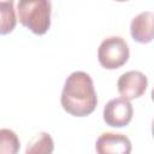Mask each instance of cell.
<instances>
[{
  "label": "cell",
  "mask_w": 154,
  "mask_h": 154,
  "mask_svg": "<svg viewBox=\"0 0 154 154\" xmlns=\"http://www.w3.org/2000/svg\"><path fill=\"white\" fill-rule=\"evenodd\" d=\"M114 1H118V2H124V1H128V0H114Z\"/></svg>",
  "instance_id": "cell-12"
},
{
  "label": "cell",
  "mask_w": 154,
  "mask_h": 154,
  "mask_svg": "<svg viewBox=\"0 0 154 154\" xmlns=\"http://www.w3.org/2000/svg\"><path fill=\"white\" fill-rule=\"evenodd\" d=\"M0 2H14V0H0Z\"/></svg>",
  "instance_id": "cell-11"
},
{
  "label": "cell",
  "mask_w": 154,
  "mask_h": 154,
  "mask_svg": "<svg viewBox=\"0 0 154 154\" xmlns=\"http://www.w3.org/2000/svg\"><path fill=\"white\" fill-rule=\"evenodd\" d=\"M60 103L65 112L73 117H87L91 114L97 105L94 82L84 71L72 72L65 81Z\"/></svg>",
  "instance_id": "cell-1"
},
{
  "label": "cell",
  "mask_w": 154,
  "mask_h": 154,
  "mask_svg": "<svg viewBox=\"0 0 154 154\" xmlns=\"http://www.w3.org/2000/svg\"><path fill=\"white\" fill-rule=\"evenodd\" d=\"M95 150L99 154H129L131 142L123 134L103 132L96 140Z\"/></svg>",
  "instance_id": "cell-6"
},
{
  "label": "cell",
  "mask_w": 154,
  "mask_h": 154,
  "mask_svg": "<svg viewBox=\"0 0 154 154\" xmlns=\"http://www.w3.org/2000/svg\"><path fill=\"white\" fill-rule=\"evenodd\" d=\"M148 87V79L141 71L131 70L122 73L117 81V89L122 97L131 101L141 97Z\"/></svg>",
  "instance_id": "cell-5"
},
{
  "label": "cell",
  "mask_w": 154,
  "mask_h": 154,
  "mask_svg": "<svg viewBox=\"0 0 154 154\" xmlns=\"http://www.w3.org/2000/svg\"><path fill=\"white\" fill-rule=\"evenodd\" d=\"M19 148L20 142L17 134L11 129H0V154H16Z\"/></svg>",
  "instance_id": "cell-10"
},
{
  "label": "cell",
  "mask_w": 154,
  "mask_h": 154,
  "mask_svg": "<svg viewBox=\"0 0 154 154\" xmlns=\"http://www.w3.org/2000/svg\"><path fill=\"white\" fill-rule=\"evenodd\" d=\"M17 20L13 2H0V35L12 32Z\"/></svg>",
  "instance_id": "cell-9"
},
{
  "label": "cell",
  "mask_w": 154,
  "mask_h": 154,
  "mask_svg": "<svg viewBox=\"0 0 154 154\" xmlns=\"http://www.w3.org/2000/svg\"><path fill=\"white\" fill-rule=\"evenodd\" d=\"M54 150V142L48 132H40L35 135L28 143L26 154H51Z\"/></svg>",
  "instance_id": "cell-8"
},
{
  "label": "cell",
  "mask_w": 154,
  "mask_h": 154,
  "mask_svg": "<svg viewBox=\"0 0 154 154\" xmlns=\"http://www.w3.org/2000/svg\"><path fill=\"white\" fill-rule=\"evenodd\" d=\"M153 19L152 11H144L132 18L130 23L131 37L138 43H149L153 40Z\"/></svg>",
  "instance_id": "cell-7"
},
{
  "label": "cell",
  "mask_w": 154,
  "mask_h": 154,
  "mask_svg": "<svg viewBox=\"0 0 154 154\" xmlns=\"http://www.w3.org/2000/svg\"><path fill=\"white\" fill-rule=\"evenodd\" d=\"M134 116V108L129 100L124 97H116L109 100L102 112L105 123L112 128H124L126 126Z\"/></svg>",
  "instance_id": "cell-4"
},
{
  "label": "cell",
  "mask_w": 154,
  "mask_h": 154,
  "mask_svg": "<svg viewBox=\"0 0 154 154\" xmlns=\"http://www.w3.org/2000/svg\"><path fill=\"white\" fill-rule=\"evenodd\" d=\"M130 57L126 41L120 36H109L102 40L97 48V60L106 70L122 67Z\"/></svg>",
  "instance_id": "cell-3"
},
{
  "label": "cell",
  "mask_w": 154,
  "mask_h": 154,
  "mask_svg": "<svg viewBox=\"0 0 154 154\" xmlns=\"http://www.w3.org/2000/svg\"><path fill=\"white\" fill-rule=\"evenodd\" d=\"M51 0H18L17 19L35 35H45L51 26Z\"/></svg>",
  "instance_id": "cell-2"
}]
</instances>
